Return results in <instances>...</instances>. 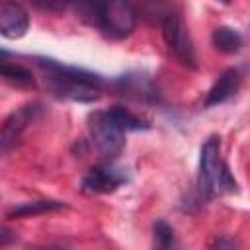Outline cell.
I'll return each instance as SVG.
<instances>
[{
  "label": "cell",
  "mask_w": 250,
  "mask_h": 250,
  "mask_svg": "<svg viewBox=\"0 0 250 250\" xmlns=\"http://www.w3.org/2000/svg\"><path fill=\"white\" fill-rule=\"evenodd\" d=\"M37 61L45 74V86L57 96L82 104L100 98L102 78L98 74L51 59H37Z\"/></svg>",
  "instance_id": "cell-1"
},
{
  "label": "cell",
  "mask_w": 250,
  "mask_h": 250,
  "mask_svg": "<svg viewBox=\"0 0 250 250\" xmlns=\"http://www.w3.org/2000/svg\"><path fill=\"white\" fill-rule=\"evenodd\" d=\"M74 10L84 23L100 29L111 39L129 37L137 25V12L127 2H78Z\"/></svg>",
  "instance_id": "cell-2"
},
{
  "label": "cell",
  "mask_w": 250,
  "mask_h": 250,
  "mask_svg": "<svg viewBox=\"0 0 250 250\" xmlns=\"http://www.w3.org/2000/svg\"><path fill=\"white\" fill-rule=\"evenodd\" d=\"M236 189V180L232 178L227 162L221 158V137L211 135L199 150L197 193L199 197H215L221 193H232Z\"/></svg>",
  "instance_id": "cell-3"
},
{
  "label": "cell",
  "mask_w": 250,
  "mask_h": 250,
  "mask_svg": "<svg viewBox=\"0 0 250 250\" xmlns=\"http://www.w3.org/2000/svg\"><path fill=\"white\" fill-rule=\"evenodd\" d=\"M88 129H90V137H92L96 150L104 158L113 160L121 154V150L125 146L127 131L117 121V117L113 115V111L109 107L90 113L88 115Z\"/></svg>",
  "instance_id": "cell-4"
},
{
  "label": "cell",
  "mask_w": 250,
  "mask_h": 250,
  "mask_svg": "<svg viewBox=\"0 0 250 250\" xmlns=\"http://www.w3.org/2000/svg\"><path fill=\"white\" fill-rule=\"evenodd\" d=\"M160 27H162V37L168 45V49L174 53V57L184 64V66H189V68H195L197 66V59H195V49H193V41H191V35L188 31V25L184 23L182 16L180 14H166L160 21Z\"/></svg>",
  "instance_id": "cell-5"
},
{
  "label": "cell",
  "mask_w": 250,
  "mask_h": 250,
  "mask_svg": "<svg viewBox=\"0 0 250 250\" xmlns=\"http://www.w3.org/2000/svg\"><path fill=\"white\" fill-rule=\"evenodd\" d=\"M43 113V105L39 102H29L18 109H14L6 119H4V125H2V131H0V148L2 152L6 154L21 137V133Z\"/></svg>",
  "instance_id": "cell-6"
},
{
  "label": "cell",
  "mask_w": 250,
  "mask_h": 250,
  "mask_svg": "<svg viewBox=\"0 0 250 250\" xmlns=\"http://www.w3.org/2000/svg\"><path fill=\"white\" fill-rule=\"evenodd\" d=\"M129 180L123 168H117L113 164H100L86 172V176L80 182V188L84 193L98 195V193H113L119 186H123Z\"/></svg>",
  "instance_id": "cell-7"
},
{
  "label": "cell",
  "mask_w": 250,
  "mask_h": 250,
  "mask_svg": "<svg viewBox=\"0 0 250 250\" xmlns=\"http://www.w3.org/2000/svg\"><path fill=\"white\" fill-rule=\"evenodd\" d=\"M29 29V14L21 4L2 2L0 4V33L6 39H20Z\"/></svg>",
  "instance_id": "cell-8"
},
{
  "label": "cell",
  "mask_w": 250,
  "mask_h": 250,
  "mask_svg": "<svg viewBox=\"0 0 250 250\" xmlns=\"http://www.w3.org/2000/svg\"><path fill=\"white\" fill-rule=\"evenodd\" d=\"M240 72L238 68H227L219 74V78L215 80V84L211 86V90L207 92V98H205V107H211V105H219L227 100H230L238 88H240Z\"/></svg>",
  "instance_id": "cell-9"
},
{
  "label": "cell",
  "mask_w": 250,
  "mask_h": 250,
  "mask_svg": "<svg viewBox=\"0 0 250 250\" xmlns=\"http://www.w3.org/2000/svg\"><path fill=\"white\" fill-rule=\"evenodd\" d=\"M61 209H66V203L55 201V199H35V201H25V203L14 205L12 209H8L6 217L8 219L35 217V215H43V213H51V211H61Z\"/></svg>",
  "instance_id": "cell-10"
},
{
  "label": "cell",
  "mask_w": 250,
  "mask_h": 250,
  "mask_svg": "<svg viewBox=\"0 0 250 250\" xmlns=\"http://www.w3.org/2000/svg\"><path fill=\"white\" fill-rule=\"evenodd\" d=\"M211 43L217 51L225 53V55H234L240 51L242 47V35L229 27V25H221V27H215L213 33H211Z\"/></svg>",
  "instance_id": "cell-11"
},
{
  "label": "cell",
  "mask_w": 250,
  "mask_h": 250,
  "mask_svg": "<svg viewBox=\"0 0 250 250\" xmlns=\"http://www.w3.org/2000/svg\"><path fill=\"white\" fill-rule=\"evenodd\" d=\"M150 250H182L174 229L164 219H158L152 225V248Z\"/></svg>",
  "instance_id": "cell-12"
},
{
  "label": "cell",
  "mask_w": 250,
  "mask_h": 250,
  "mask_svg": "<svg viewBox=\"0 0 250 250\" xmlns=\"http://www.w3.org/2000/svg\"><path fill=\"white\" fill-rule=\"evenodd\" d=\"M0 74L6 82H12V84H21V86H27V84H33V74L23 68L21 64H16V62H10L2 57L0 61Z\"/></svg>",
  "instance_id": "cell-13"
},
{
  "label": "cell",
  "mask_w": 250,
  "mask_h": 250,
  "mask_svg": "<svg viewBox=\"0 0 250 250\" xmlns=\"http://www.w3.org/2000/svg\"><path fill=\"white\" fill-rule=\"evenodd\" d=\"M109 109L113 111V115H115L117 121L125 127L127 133H129V131H139V129H148V123L143 121L141 117L133 115L129 109H125V107H121V105H113V107H109Z\"/></svg>",
  "instance_id": "cell-14"
},
{
  "label": "cell",
  "mask_w": 250,
  "mask_h": 250,
  "mask_svg": "<svg viewBox=\"0 0 250 250\" xmlns=\"http://www.w3.org/2000/svg\"><path fill=\"white\" fill-rule=\"evenodd\" d=\"M240 248V242L238 238L234 236H229V234H223V236H217L207 250H238Z\"/></svg>",
  "instance_id": "cell-15"
},
{
  "label": "cell",
  "mask_w": 250,
  "mask_h": 250,
  "mask_svg": "<svg viewBox=\"0 0 250 250\" xmlns=\"http://www.w3.org/2000/svg\"><path fill=\"white\" fill-rule=\"evenodd\" d=\"M12 240H16V234H14V232L4 225V227H2V234H0V246H2V248H6Z\"/></svg>",
  "instance_id": "cell-16"
},
{
  "label": "cell",
  "mask_w": 250,
  "mask_h": 250,
  "mask_svg": "<svg viewBox=\"0 0 250 250\" xmlns=\"http://www.w3.org/2000/svg\"><path fill=\"white\" fill-rule=\"evenodd\" d=\"M29 250H68V248H62V246H33Z\"/></svg>",
  "instance_id": "cell-17"
}]
</instances>
